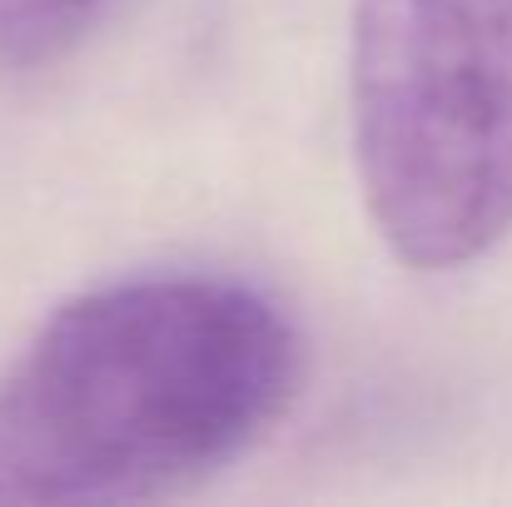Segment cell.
<instances>
[{"label":"cell","instance_id":"cell-1","mask_svg":"<svg viewBox=\"0 0 512 507\" xmlns=\"http://www.w3.org/2000/svg\"><path fill=\"white\" fill-rule=\"evenodd\" d=\"M304 338L234 279L165 274L60 304L0 378V503L105 507L184 493L299 398Z\"/></svg>","mask_w":512,"mask_h":507},{"label":"cell","instance_id":"cell-2","mask_svg":"<svg viewBox=\"0 0 512 507\" xmlns=\"http://www.w3.org/2000/svg\"><path fill=\"white\" fill-rule=\"evenodd\" d=\"M353 160L398 264L448 274L512 234V0H358Z\"/></svg>","mask_w":512,"mask_h":507},{"label":"cell","instance_id":"cell-3","mask_svg":"<svg viewBox=\"0 0 512 507\" xmlns=\"http://www.w3.org/2000/svg\"><path fill=\"white\" fill-rule=\"evenodd\" d=\"M110 0H0V70H40L60 60Z\"/></svg>","mask_w":512,"mask_h":507}]
</instances>
